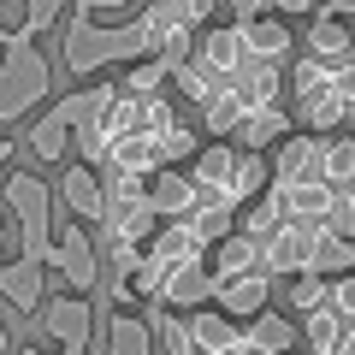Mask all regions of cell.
Returning a JSON list of instances; mask_svg holds the SVG:
<instances>
[{
	"label": "cell",
	"mask_w": 355,
	"mask_h": 355,
	"mask_svg": "<svg viewBox=\"0 0 355 355\" xmlns=\"http://www.w3.org/2000/svg\"><path fill=\"white\" fill-rule=\"evenodd\" d=\"M6 42H12V24H6V18H0V48H6Z\"/></svg>",
	"instance_id": "cell-42"
},
{
	"label": "cell",
	"mask_w": 355,
	"mask_h": 355,
	"mask_svg": "<svg viewBox=\"0 0 355 355\" xmlns=\"http://www.w3.org/2000/svg\"><path fill=\"white\" fill-rule=\"evenodd\" d=\"M320 178L331 190H355V137L338 130V137H320Z\"/></svg>",
	"instance_id": "cell-22"
},
{
	"label": "cell",
	"mask_w": 355,
	"mask_h": 355,
	"mask_svg": "<svg viewBox=\"0 0 355 355\" xmlns=\"http://www.w3.org/2000/svg\"><path fill=\"white\" fill-rule=\"evenodd\" d=\"M53 355H89V349H53Z\"/></svg>",
	"instance_id": "cell-45"
},
{
	"label": "cell",
	"mask_w": 355,
	"mask_h": 355,
	"mask_svg": "<svg viewBox=\"0 0 355 355\" xmlns=\"http://www.w3.org/2000/svg\"><path fill=\"white\" fill-rule=\"evenodd\" d=\"M331 231H338V237H355V190H338V202H331Z\"/></svg>",
	"instance_id": "cell-33"
},
{
	"label": "cell",
	"mask_w": 355,
	"mask_h": 355,
	"mask_svg": "<svg viewBox=\"0 0 355 355\" xmlns=\"http://www.w3.org/2000/svg\"><path fill=\"white\" fill-rule=\"evenodd\" d=\"M166 6L178 12V24H184V30H202V24H214V18H219V0H166Z\"/></svg>",
	"instance_id": "cell-30"
},
{
	"label": "cell",
	"mask_w": 355,
	"mask_h": 355,
	"mask_svg": "<svg viewBox=\"0 0 355 355\" xmlns=\"http://www.w3.org/2000/svg\"><path fill=\"white\" fill-rule=\"evenodd\" d=\"M48 272H60L65 279V291H77V296H89L95 284H101V249H95V231L89 225H53V243H48Z\"/></svg>",
	"instance_id": "cell-4"
},
{
	"label": "cell",
	"mask_w": 355,
	"mask_h": 355,
	"mask_svg": "<svg viewBox=\"0 0 355 355\" xmlns=\"http://www.w3.org/2000/svg\"><path fill=\"white\" fill-rule=\"evenodd\" d=\"M65 12H71V0H24V18H18V36H30V42H36L42 30L65 24Z\"/></svg>",
	"instance_id": "cell-29"
},
{
	"label": "cell",
	"mask_w": 355,
	"mask_h": 355,
	"mask_svg": "<svg viewBox=\"0 0 355 355\" xmlns=\"http://www.w3.org/2000/svg\"><path fill=\"white\" fill-rule=\"evenodd\" d=\"M243 343H249L254 355H291V349H302L296 314H284V308H261V314L243 326Z\"/></svg>",
	"instance_id": "cell-17"
},
{
	"label": "cell",
	"mask_w": 355,
	"mask_h": 355,
	"mask_svg": "<svg viewBox=\"0 0 355 355\" xmlns=\"http://www.w3.org/2000/svg\"><path fill=\"white\" fill-rule=\"evenodd\" d=\"M89 107H95V83L77 89V95H65V101H53L48 113H36V125H30V137H24L30 160L36 166L65 160V154H71V130H77V119H89Z\"/></svg>",
	"instance_id": "cell-5"
},
{
	"label": "cell",
	"mask_w": 355,
	"mask_h": 355,
	"mask_svg": "<svg viewBox=\"0 0 355 355\" xmlns=\"http://www.w3.org/2000/svg\"><path fill=\"white\" fill-rule=\"evenodd\" d=\"M142 196H148V214L160 219H184L196 207V184H190V172H178V166H160V172L142 184Z\"/></svg>",
	"instance_id": "cell-16"
},
{
	"label": "cell",
	"mask_w": 355,
	"mask_h": 355,
	"mask_svg": "<svg viewBox=\"0 0 355 355\" xmlns=\"http://www.w3.org/2000/svg\"><path fill=\"white\" fill-rule=\"evenodd\" d=\"M71 12H89V18H101V12H130V0H71Z\"/></svg>",
	"instance_id": "cell-35"
},
{
	"label": "cell",
	"mask_w": 355,
	"mask_h": 355,
	"mask_svg": "<svg viewBox=\"0 0 355 355\" xmlns=\"http://www.w3.org/2000/svg\"><path fill=\"white\" fill-rule=\"evenodd\" d=\"M349 326V320H338V308H314V314H302L296 320V331H302V349L314 355V349H326L331 338H338V331Z\"/></svg>",
	"instance_id": "cell-28"
},
{
	"label": "cell",
	"mask_w": 355,
	"mask_h": 355,
	"mask_svg": "<svg viewBox=\"0 0 355 355\" xmlns=\"http://www.w3.org/2000/svg\"><path fill=\"white\" fill-rule=\"evenodd\" d=\"M314 272H320V279H343V272H355V237L326 231L320 249H314Z\"/></svg>",
	"instance_id": "cell-26"
},
{
	"label": "cell",
	"mask_w": 355,
	"mask_h": 355,
	"mask_svg": "<svg viewBox=\"0 0 355 355\" xmlns=\"http://www.w3.org/2000/svg\"><path fill=\"white\" fill-rule=\"evenodd\" d=\"M130 60H142V36H137V24H101V18H89V12H71V18H65L60 65L77 77V83H95L101 71L130 65Z\"/></svg>",
	"instance_id": "cell-1"
},
{
	"label": "cell",
	"mask_w": 355,
	"mask_h": 355,
	"mask_svg": "<svg viewBox=\"0 0 355 355\" xmlns=\"http://www.w3.org/2000/svg\"><path fill=\"white\" fill-rule=\"evenodd\" d=\"M225 355H254V349H249V343H243V338H237V343H231V349H225Z\"/></svg>",
	"instance_id": "cell-40"
},
{
	"label": "cell",
	"mask_w": 355,
	"mask_h": 355,
	"mask_svg": "<svg viewBox=\"0 0 355 355\" xmlns=\"http://www.w3.org/2000/svg\"><path fill=\"white\" fill-rule=\"evenodd\" d=\"M314 308H326V279L320 272H296L291 284H284V314H314Z\"/></svg>",
	"instance_id": "cell-27"
},
{
	"label": "cell",
	"mask_w": 355,
	"mask_h": 355,
	"mask_svg": "<svg viewBox=\"0 0 355 355\" xmlns=\"http://www.w3.org/2000/svg\"><path fill=\"white\" fill-rule=\"evenodd\" d=\"M291 130L296 125H291V113H284V101H279V107H254V113H243V125L231 130V142L249 148V154H266L279 137H291Z\"/></svg>",
	"instance_id": "cell-19"
},
{
	"label": "cell",
	"mask_w": 355,
	"mask_h": 355,
	"mask_svg": "<svg viewBox=\"0 0 355 355\" xmlns=\"http://www.w3.org/2000/svg\"><path fill=\"white\" fill-rule=\"evenodd\" d=\"M184 320H190V343H196V349H231V343L243 338V326H237V320H225L214 302H207V308H190Z\"/></svg>",
	"instance_id": "cell-23"
},
{
	"label": "cell",
	"mask_w": 355,
	"mask_h": 355,
	"mask_svg": "<svg viewBox=\"0 0 355 355\" xmlns=\"http://www.w3.org/2000/svg\"><path fill=\"white\" fill-rule=\"evenodd\" d=\"M12 154H18V142H6V137H0V178L12 172Z\"/></svg>",
	"instance_id": "cell-38"
},
{
	"label": "cell",
	"mask_w": 355,
	"mask_h": 355,
	"mask_svg": "<svg viewBox=\"0 0 355 355\" xmlns=\"http://www.w3.org/2000/svg\"><path fill=\"white\" fill-rule=\"evenodd\" d=\"M314 355H355V326H343L338 338H331L326 349H314Z\"/></svg>",
	"instance_id": "cell-36"
},
{
	"label": "cell",
	"mask_w": 355,
	"mask_h": 355,
	"mask_svg": "<svg viewBox=\"0 0 355 355\" xmlns=\"http://www.w3.org/2000/svg\"><path fill=\"white\" fill-rule=\"evenodd\" d=\"M107 338V355H154V331H148V314H137V308H113L101 326Z\"/></svg>",
	"instance_id": "cell-20"
},
{
	"label": "cell",
	"mask_w": 355,
	"mask_h": 355,
	"mask_svg": "<svg viewBox=\"0 0 355 355\" xmlns=\"http://www.w3.org/2000/svg\"><path fill=\"white\" fill-rule=\"evenodd\" d=\"M202 261H207L214 279H237V272H254V266H261V243L243 237V231H231V237H219Z\"/></svg>",
	"instance_id": "cell-21"
},
{
	"label": "cell",
	"mask_w": 355,
	"mask_h": 355,
	"mask_svg": "<svg viewBox=\"0 0 355 355\" xmlns=\"http://www.w3.org/2000/svg\"><path fill=\"white\" fill-rule=\"evenodd\" d=\"M291 355H308V349H291Z\"/></svg>",
	"instance_id": "cell-46"
},
{
	"label": "cell",
	"mask_w": 355,
	"mask_h": 355,
	"mask_svg": "<svg viewBox=\"0 0 355 355\" xmlns=\"http://www.w3.org/2000/svg\"><path fill=\"white\" fill-rule=\"evenodd\" d=\"M0 196H6V214H12V225H18V254L48 261V243H53V184H42L36 172H6L0 178Z\"/></svg>",
	"instance_id": "cell-3"
},
{
	"label": "cell",
	"mask_w": 355,
	"mask_h": 355,
	"mask_svg": "<svg viewBox=\"0 0 355 355\" xmlns=\"http://www.w3.org/2000/svg\"><path fill=\"white\" fill-rule=\"evenodd\" d=\"M343 125H349V137H355V107H349V119H343Z\"/></svg>",
	"instance_id": "cell-44"
},
{
	"label": "cell",
	"mask_w": 355,
	"mask_h": 355,
	"mask_svg": "<svg viewBox=\"0 0 355 355\" xmlns=\"http://www.w3.org/2000/svg\"><path fill=\"white\" fill-rule=\"evenodd\" d=\"M53 202L65 207V214L77 219V225H101V214H107V178L95 172V166H83V160H71L60 172V184H53Z\"/></svg>",
	"instance_id": "cell-9"
},
{
	"label": "cell",
	"mask_w": 355,
	"mask_h": 355,
	"mask_svg": "<svg viewBox=\"0 0 355 355\" xmlns=\"http://www.w3.org/2000/svg\"><path fill=\"white\" fill-rule=\"evenodd\" d=\"M331 95H338L343 107H355V53H349V60H338V65H331Z\"/></svg>",
	"instance_id": "cell-32"
},
{
	"label": "cell",
	"mask_w": 355,
	"mask_h": 355,
	"mask_svg": "<svg viewBox=\"0 0 355 355\" xmlns=\"http://www.w3.org/2000/svg\"><path fill=\"white\" fill-rule=\"evenodd\" d=\"M0 254H6V219H0Z\"/></svg>",
	"instance_id": "cell-43"
},
{
	"label": "cell",
	"mask_w": 355,
	"mask_h": 355,
	"mask_svg": "<svg viewBox=\"0 0 355 355\" xmlns=\"http://www.w3.org/2000/svg\"><path fill=\"white\" fill-rule=\"evenodd\" d=\"M231 24L243 30V53H249V60H261V65H284V60L296 53V30L284 24V18H272V12L231 18Z\"/></svg>",
	"instance_id": "cell-13"
},
{
	"label": "cell",
	"mask_w": 355,
	"mask_h": 355,
	"mask_svg": "<svg viewBox=\"0 0 355 355\" xmlns=\"http://www.w3.org/2000/svg\"><path fill=\"white\" fill-rule=\"evenodd\" d=\"M12 355H53V349H36V343H24V349H12Z\"/></svg>",
	"instance_id": "cell-41"
},
{
	"label": "cell",
	"mask_w": 355,
	"mask_h": 355,
	"mask_svg": "<svg viewBox=\"0 0 355 355\" xmlns=\"http://www.w3.org/2000/svg\"><path fill=\"white\" fill-rule=\"evenodd\" d=\"M302 48H308V60L338 65V60H349V53H355V24H349V18H331V12H314V18H308Z\"/></svg>",
	"instance_id": "cell-18"
},
{
	"label": "cell",
	"mask_w": 355,
	"mask_h": 355,
	"mask_svg": "<svg viewBox=\"0 0 355 355\" xmlns=\"http://www.w3.org/2000/svg\"><path fill=\"white\" fill-rule=\"evenodd\" d=\"M160 308H172V314H190V308H207L214 302V272H207V261H190V266H172L160 279V296H154Z\"/></svg>",
	"instance_id": "cell-15"
},
{
	"label": "cell",
	"mask_w": 355,
	"mask_h": 355,
	"mask_svg": "<svg viewBox=\"0 0 355 355\" xmlns=\"http://www.w3.org/2000/svg\"><path fill=\"white\" fill-rule=\"evenodd\" d=\"M320 12H331V18H349V24H355V0H320Z\"/></svg>",
	"instance_id": "cell-37"
},
{
	"label": "cell",
	"mask_w": 355,
	"mask_h": 355,
	"mask_svg": "<svg viewBox=\"0 0 355 355\" xmlns=\"http://www.w3.org/2000/svg\"><path fill=\"white\" fill-rule=\"evenodd\" d=\"M0 355H12V338H6V320H0Z\"/></svg>",
	"instance_id": "cell-39"
},
{
	"label": "cell",
	"mask_w": 355,
	"mask_h": 355,
	"mask_svg": "<svg viewBox=\"0 0 355 355\" xmlns=\"http://www.w3.org/2000/svg\"><path fill=\"white\" fill-rule=\"evenodd\" d=\"M148 331H154V349H160V355H196V343H190V320L172 314V308L148 302Z\"/></svg>",
	"instance_id": "cell-24"
},
{
	"label": "cell",
	"mask_w": 355,
	"mask_h": 355,
	"mask_svg": "<svg viewBox=\"0 0 355 355\" xmlns=\"http://www.w3.org/2000/svg\"><path fill=\"white\" fill-rule=\"evenodd\" d=\"M48 95H53V65H48V53H42L30 36H18V30H12V42L0 48V125L30 119Z\"/></svg>",
	"instance_id": "cell-2"
},
{
	"label": "cell",
	"mask_w": 355,
	"mask_h": 355,
	"mask_svg": "<svg viewBox=\"0 0 355 355\" xmlns=\"http://www.w3.org/2000/svg\"><path fill=\"white\" fill-rule=\"evenodd\" d=\"M0 302L36 320V308L48 302V266L30 261V254H18V261H0Z\"/></svg>",
	"instance_id": "cell-14"
},
{
	"label": "cell",
	"mask_w": 355,
	"mask_h": 355,
	"mask_svg": "<svg viewBox=\"0 0 355 355\" xmlns=\"http://www.w3.org/2000/svg\"><path fill=\"white\" fill-rule=\"evenodd\" d=\"M266 172H272V184H326V178H320V137H308V130L279 137Z\"/></svg>",
	"instance_id": "cell-12"
},
{
	"label": "cell",
	"mask_w": 355,
	"mask_h": 355,
	"mask_svg": "<svg viewBox=\"0 0 355 355\" xmlns=\"http://www.w3.org/2000/svg\"><path fill=\"white\" fill-rule=\"evenodd\" d=\"M320 237H326V225H296V219H284L272 237H261V272H266V279H296V272H314Z\"/></svg>",
	"instance_id": "cell-6"
},
{
	"label": "cell",
	"mask_w": 355,
	"mask_h": 355,
	"mask_svg": "<svg viewBox=\"0 0 355 355\" xmlns=\"http://www.w3.org/2000/svg\"><path fill=\"white\" fill-rule=\"evenodd\" d=\"M190 60L202 65V71H214L219 83H237L243 77V65H249V53H243V30L237 24H202L196 30V42H190Z\"/></svg>",
	"instance_id": "cell-10"
},
{
	"label": "cell",
	"mask_w": 355,
	"mask_h": 355,
	"mask_svg": "<svg viewBox=\"0 0 355 355\" xmlns=\"http://www.w3.org/2000/svg\"><path fill=\"white\" fill-rule=\"evenodd\" d=\"M36 326H42V338L53 349H89V338H95V308H89V296L60 291V296H48L36 308Z\"/></svg>",
	"instance_id": "cell-7"
},
{
	"label": "cell",
	"mask_w": 355,
	"mask_h": 355,
	"mask_svg": "<svg viewBox=\"0 0 355 355\" xmlns=\"http://www.w3.org/2000/svg\"><path fill=\"white\" fill-rule=\"evenodd\" d=\"M166 83H172V65L166 60H154V53H142V60H130L125 65V95H166Z\"/></svg>",
	"instance_id": "cell-25"
},
{
	"label": "cell",
	"mask_w": 355,
	"mask_h": 355,
	"mask_svg": "<svg viewBox=\"0 0 355 355\" xmlns=\"http://www.w3.org/2000/svg\"><path fill=\"white\" fill-rule=\"evenodd\" d=\"M266 12L272 18H314L320 0H266Z\"/></svg>",
	"instance_id": "cell-34"
},
{
	"label": "cell",
	"mask_w": 355,
	"mask_h": 355,
	"mask_svg": "<svg viewBox=\"0 0 355 355\" xmlns=\"http://www.w3.org/2000/svg\"><path fill=\"white\" fill-rule=\"evenodd\" d=\"M326 308H338V320H349V326H355V272L326 279Z\"/></svg>",
	"instance_id": "cell-31"
},
{
	"label": "cell",
	"mask_w": 355,
	"mask_h": 355,
	"mask_svg": "<svg viewBox=\"0 0 355 355\" xmlns=\"http://www.w3.org/2000/svg\"><path fill=\"white\" fill-rule=\"evenodd\" d=\"M237 160H243V148L237 142H202V148L190 154V184H196V196H214V202H225V207H237Z\"/></svg>",
	"instance_id": "cell-8"
},
{
	"label": "cell",
	"mask_w": 355,
	"mask_h": 355,
	"mask_svg": "<svg viewBox=\"0 0 355 355\" xmlns=\"http://www.w3.org/2000/svg\"><path fill=\"white\" fill-rule=\"evenodd\" d=\"M214 308L237 326H249L261 308H272V279H266L261 266L254 272H237V279H214Z\"/></svg>",
	"instance_id": "cell-11"
}]
</instances>
